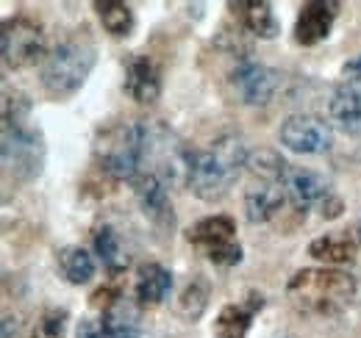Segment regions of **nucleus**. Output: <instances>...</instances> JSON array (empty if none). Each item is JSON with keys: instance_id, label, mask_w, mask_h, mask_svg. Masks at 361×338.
Segmentation results:
<instances>
[{"instance_id": "obj_1", "label": "nucleus", "mask_w": 361, "mask_h": 338, "mask_svg": "<svg viewBox=\"0 0 361 338\" xmlns=\"http://www.w3.org/2000/svg\"><path fill=\"white\" fill-rule=\"evenodd\" d=\"M3 167L14 180H34L45 167V136L31 120L25 94H3Z\"/></svg>"}, {"instance_id": "obj_2", "label": "nucleus", "mask_w": 361, "mask_h": 338, "mask_svg": "<svg viewBox=\"0 0 361 338\" xmlns=\"http://www.w3.org/2000/svg\"><path fill=\"white\" fill-rule=\"evenodd\" d=\"M247 156H250V150H247L245 139H239L233 133L220 136L209 147L192 150L186 186L192 189V194L197 200L220 203L223 197H228L239 172L247 167Z\"/></svg>"}, {"instance_id": "obj_3", "label": "nucleus", "mask_w": 361, "mask_h": 338, "mask_svg": "<svg viewBox=\"0 0 361 338\" xmlns=\"http://www.w3.org/2000/svg\"><path fill=\"white\" fill-rule=\"evenodd\" d=\"M289 305L312 319H334L356 299V277L342 269H300L286 283Z\"/></svg>"}, {"instance_id": "obj_4", "label": "nucleus", "mask_w": 361, "mask_h": 338, "mask_svg": "<svg viewBox=\"0 0 361 338\" xmlns=\"http://www.w3.org/2000/svg\"><path fill=\"white\" fill-rule=\"evenodd\" d=\"M147 120H128L100 127L94 136V161L114 180H131L145 172Z\"/></svg>"}, {"instance_id": "obj_5", "label": "nucleus", "mask_w": 361, "mask_h": 338, "mask_svg": "<svg viewBox=\"0 0 361 338\" xmlns=\"http://www.w3.org/2000/svg\"><path fill=\"white\" fill-rule=\"evenodd\" d=\"M94 61H97V44L92 42L87 31H75L47 53L39 67V81L47 94L67 97L84 86L94 70Z\"/></svg>"}, {"instance_id": "obj_6", "label": "nucleus", "mask_w": 361, "mask_h": 338, "mask_svg": "<svg viewBox=\"0 0 361 338\" xmlns=\"http://www.w3.org/2000/svg\"><path fill=\"white\" fill-rule=\"evenodd\" d=\"M0 53L6 70H31L47 58L45 34L42 28L28 17H11L0 28Z\"/></svg>"}, {"instance_id": "obj_7", "label": "nucleus", "mask_w": 361, "mask_h": 338, "mask_svg": "<svg viewBox=\"0 0 361 338\" xmlns=\"http://www.w3.org/2000/svg\"><path fill=\"white\" fill-rule=\"evenodd\" d=\"M189 244H195L214 266H236L242 261V247L236 244V222L231 216H206L186 230Z\"/></svg>"}, {"instance_id": "obj_8", "label": "nucleus", "mask_w": 361, "mask_h": 338, "mask_svg": "<svg viewBox=\"0 0 361 338\" xmlns=\"http://www.w3.org/2000/svg\"><path fill=\"white\" fill-rule=\"evenodd\" d=\"M278 139L286 150L300 156H322L334 144V133L325 120L314 114H292L278 127Z\"/></svg>"}, {"instance_id": "obj_9", "label": "nucleus", "mask_w": 361, "mask_h": 338, "mask_svg": "<svg viewBox=\"0 0 361 338\" xmlns=\"http://www.w3.org/2000/svg\"><path fill=\"white\" fill-rule=\"evenodd\" d=\"M231 86L245 106H267L278 92V73L253 58H239L231 70Z\"/></svg>"}, {"instance_id": "obj_10", "label": "nucleus", "mask_w": 361, "mask_h": 338, "mask_svg": "<svg viewBox=\"0 0 361 338\" xmlns=\"http://www.w3.org/2000/svg\"><path fill=\"white\" fill-rule=\"evenodd\" d=\"M131 186H134V197L145 219L159 230H173L176 211H173V200H170V186L153 172H142Z\"/></svg>"}, {"instance_id": "obj_11", "label": "nucleus", "mask_w": 361, "mask_h": 338, "mask_svg": "<svg viewBox=\"0 0 361 338\" xmlns=\"http://www.w3.org/2000/svg\"><path fill=\"white\" fill-rule=\"evenodd\" d=\"M126 94L139 103V106H150L159 100L161 94V70L159 64L145 56V53H131L126 58V81H123Z\"/></svg>"}, {"instance_id": "obj_12", "label": "nucleus", "mask_w": 361, "mask_h": 338, "mask_svg": "<svg viewBox=\"0 0 361 338\" xmlns=\"http://www.w3.org/2000/svg\"><path fill=\"white\" fill-rule=\"evenodd\" d=\"M339 3L336 0H309L300 6L298 23H295V42L303 47H314L322 39H328L334 20L339 14Z\"/></svg>"}, {"instance_id": "obj_13", "label": "nucleus", "mask_w": 361, "mask_h": 338, "mask_svg": "<svg viewBox=\"0 0 361 338\" xmlns=\"http://www.w3.org/2000/svg\"><path fill=\"white\" fill-rule=\"evenodd\" d=\"M286 200V186L283 180H262L250 177L245 189V216L250 225H264L275 213L283 208Z\"/></svg>"}, {"instance_id": "obj_14", "label": "nucleus", "mask_w": 361, "mask_h": 338, "mask_svg": "<svg viewBox=\"0 0 361 338\" xmlns=\"http://www.w3.org/2000/svg\"><path fill=\"white\" fill-rule=\"evenodd\" d=\"M283 186H286L289 203L298 211H306L314 203H325L331 197L328 177L322 172H314V169L309 167H289L286 169V177H283Z\"/></svg>"}, {"instance_id": "obj_15", "label": "nucleus", "mask_w": 361, "mask_h": 338, "mask_svg": "<svg viewBox=\"0 0 361 338\" xmlns=\"http://www.w3.org/2000/svg\"><path fill=\"white\" fill-rule=\"evenodd\" d=\"M328 114L345 136H361V81H342L334 89Z\"/></svg>"}, {"instance_id": "obj_16", "label": "nucleus", "mask_w": 361, "mask_h": 338, "mask_svg": "<svg viewBox=\"0 0 361 338\" xmlns=\"http://www.w3.org/2000/svg\"><path fill=\"white\" fill-rule=\"evenodd\" d=\"M100 325L109 338H139L142 336V311L139 302L126 294H114L103 308Z\"/></svg>"}, {"instance_id": "obj_17", "label": "nucleus", "mask_w": 361, "mask_h": 338, "mask_svg": "<svg viewBox=\"0 0 361 338\" xmlns=\"http://www.w3.org/2000/svg\"><path fill=\"white\" fill-rule=\"evenodd\" d=\"M264 308V294L259 292H247V296L242 302H228L223 305L217 322H214V333L217 338H245L250 325H253V316Z\"/></svg>"}, {"instance_id": "obj_18", "label": "nucleus", "mask_w": 361, "mask_h": 338, "mask_svg": "<svg viewBox=\"0 0 361 338\" xmlns=\"http://www.w3.org/2000/svg\"><path fill=\"white\" fill-rule=\"evenodd\" d=\"M228 8L242 23V28L259 39H275L281 34V23L272 11V3L267 0H236V3L231 0Z\"/></svg>"}, {"instance_id": "obj_19", "label": "nucleus", "mask_w": 361, "mask_h": 338, "mask_svg": "<svg viewBox=\"0 0 361 338\" xmlns=\"http://www.w3.org/2000/svg\"><path fill=\"white\" fill-rule=\"evenodd\" d=\"M173 292V272L156 261L150 263H142L139 272H136V283H134V296L139 305H161Z\"/></svg>"}, {"instance_id": "obj_20", "label": "nucleus", "mask_w": 361, "mask_h": 338, "mask_svg": "<svg viewBox=\"0 0 361 338\" xmlns=\"http://www.w3.org/2000/svg\"><path fill=\"white\" fill-rule=\"evenodd\" d=\"M209 296H212V286L203 275H192L183 286H180L178 296H176V313L183 322H197L206 308H209Z\"/></svg>"}, {"instance_id": "obj_21", "label": "nucleus", "mask_w": 361, "mask_h": 338, "mask_svg": "<svg viewBox=\"0 0 361 338\" xmlns=\"http://www.w3.org/2000/svg\"><path fill=\"white\" fill-rule=\"evenodd\" d=\"M94 255L114 275L117 272H126L128 263H131V255H128L126 244H123V236L111 225H103V227L94 230Z\"/></svg>"}, {"instance_id": "obj_22", "label": "nucleus", "mask_w": 361, "mask_h": 338, "mask_svg": "<svg viewBox=\"0 0 361 338\" xmlns=\"http://www.w3.org/2000/svg\"><path fill=\"white\" fill-rule=\"evenodd\" d=\"M309 255L314 261L331 263V266L353 263L356 261V242L348 233H325L309 244Z\"/></svg>"}, {"instance_id": "obj_23", "label": "nucleus", "mask_w": 361, "mask_h": 338, "mask_svg": "<svg viewBox=\"0 0 361 338\" xmlns=\"http://www.w3.org/2000/svg\"><path fill=\"white\" fill-rule=\"evenodd\" d=\"M94 11H97L106 34L123 39V37H128L134 31V8L128 3H123V0H94Z\"/></svg>"}, {"instance_id": "obj_24", "label": "nucleus", "mask_w": 361, "mask_h": 338, "mask_svg": "<svg viewBox=\"0 0 361 338\" xmlns=\"http://www.w3.org/2000/svg\"><path fill=\"white\" fill-rule=\"evenodd\" d=\"M59 266H61V275L73 283V286H84L94 277V258H92L84 247H64L59 253Z\"/></svg>"}, {"instance_id": "obj_25", "label": "nucleus", "mask_w": 361, "mask_h": 338, "mask_svg": "<svg viewBox=\"0 0 361 338\" xmlns=\"http://www.w3.org/2000/svg\"><path fill=\"white\" fill-rule=\"evenodd\" d=\"M247 172L250 177H262V180H283L286 177V169L289 164L275 153V150H253L247 156Z\"/></svg>"}, {"instance_id": "obj_26", "label": "nucleus", "mask_w": 361, "mask_h": 338, "mask_svg": "<svg viewBox=\"0 0 361 338\" xmlns=\"http://www.w3.org/2000/svg\"><path fill=\"white\" fill-rule=\"evenodd\" d=\"M67 322L70 313L64 308H47L39 313L31 338H67Z\"/></svg>"}, {"instance_id": "obj_27", "label": "nucleus", "mask_w": 361, "mask_h": 338, "mask_svg": "<svg viewBox=\"0 0 361 338\" xmlns=\"http://www.w3.org/2000/svg\"><path fill=\"white\" fill-rule=\"evenodd\" d=\"M75 338H109L103 325L97 319H81L78 322V330H75Z\"/></svg>"}, {"instance_id": "obj_28", "label": "nucleus", "mask_w": 361, "mask_h": 338, "mask_svg": "<svg viewBox=\"0 0 361 338\" xmlns=\"http://www.w3.org/2000/svg\"><path fill=\"white\" fill-rule=\"evenodd\" d=\"M342 75H345V81H361V56H353L350 61H345Z\"/></svg>"}, {"instance_id": "obj_29", "label": "nucleus", "mask_w": 361, "mask_h": 338, "mask_svg": "<svg viewBox=\"0 0 361 338\" xmlns=\"http://www.w3.org/2000/svg\"><path fill=\"white\" fill-rule=\"evenodd\" d=\"M339 213H342V200L331 194V197L322 203V216H325V219H336Z\"/></svg>"}, {"instance_id": "obj_30", "label": "nucleus", "mask_w": 361, "mask_h": 338, "mask_svg": "<svg viewBox=\"0 0 361 338\" xmlns=\"http://www.w3.org/2000/svg\"><path fill=\"white\" fill-rule=\"evenodd\" d=\"M356 239H359V244H361V219H359V227H356Z\"/></svg>"}, {"instance_id": "obj_31", "label": "nucleus", "mask_w": 361, "mask_h": 338, "mask_svg": "<svg viewBox=\"0 0 361 338\" xmlns=\"http://www.w3.org/2000/svg\"><path fill=\"white\" fill-rule=\"evenodd\" d=\"M275 338H298V336H292V333H281V336H275Z\"/></svg>"}]
</instances>
